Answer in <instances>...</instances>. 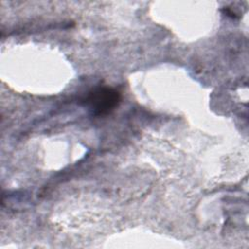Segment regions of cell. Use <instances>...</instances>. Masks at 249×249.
I'll use <instances>...</instances> for the list:
<instances>
[{"instance_id": "1", "label": "cell", "mask_w": 249, "mask_h": 249, "mask_svg": "<svg viewBox=\"0 0 249 249\" xmlns=\"http://www.w3.org/2000/svg\"><path fill=\"white\" fill-rule=\"evenodd\" d=\"M121 102V93L111 88H98L90 91L85 104L95 116H104L112 112Z\"/></svg>"}]
</instances>
